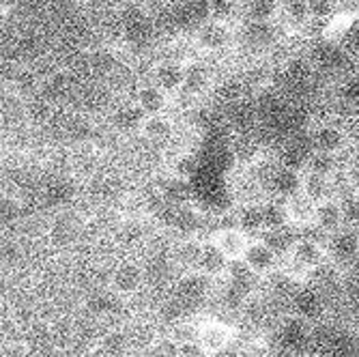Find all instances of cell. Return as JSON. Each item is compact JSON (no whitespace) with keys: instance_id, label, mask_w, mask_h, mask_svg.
Segmentation results:
<instances>
[{"instance_id":"obj_1","label":"cell","mask_w":359,"mask_h":357,"mask_svg":"<svg viewBox=\"0 0 359 357\" xmlns=\"http://www.w3.org/2000/svg\"><path fill=\"white\" fill-rule=\"evenodd\" d=\"M276 346L290 355H304L314 349L316 342V323L286 310L276 323Z\"/></svg>"},{"instance_id":"obj_2","label":"cell","mask_w":359,"mask_h":357,"mask_svg":"<svg viewBox=\"0 0 359 357\" xmlns=\"http://www.w3.org/2000/svg\"><path fill=\"white\" fill-rule=\"evenodd\" d=\"M304 132L312 151H323L340 157L353 151V134L334 119H314L306 125Z\"/></svg>"},{"instance_id":"obj_3","label":"cell","mask_w":359,"mask_h":357,"mask_svg":"<svg viewBox=\"0 0 359 357\" xmlns=\"http://www.w3.org/2000/svg\"><path fill=\"white\" fill-rule=\"evenodd\" d=\"M239 328L219 316H203L196 321V340L203 346L205 357H215L237 344Z\"/></svg>"},{"instance_id":"obj_4","label":"cell","mask_w":359,"mask_h":357,"mask_svg":"<svg viewBox=\"0 0 359 357\" xmlns=\"http://www.w3.org/2000/svg\"><path fill=\"white\" fill-rule=\"evenodd\" d=\"M237 37V30H235V22H224V20H215L209 18L203 24L196 26L189 32V39H191V48L198 50L201 54H222L226 50H231Z\"/></svg>"},{"instance_id":"obj_5","label":"cell","mask_w":359,"mask_h":357,"mask_svg":"<svg viewBox=\"0 0 359 357\" xmlns=\"http://www.w3.org/2000/svg\"><path fill=\"white\" fill-rule=\"evenodd\" d=\"M147 284V269L142 263L125 258V261L116 263L108 276V288L118 299H134L142 293Z\"/></svg>"},{"instance_id":"obj_6","label":"cell","mask_w":359,"mask_h":357,"mask_svg":"<svg viewBox=\"0 0 359 357\" xmlns=\"http://www.w3.org/2000/svg\"><path fill=\"white\" fill-rule=\"evenodd\" d=\"M327 308L330 306H327L325 290L310 280L292 290V295L288 299V310L316 323V325L318 323H325V318H327Z\"/></svg>"},{"instance_id":"obj_7","label":"cell","mask_w":359,"mask_h":357,"mask_svg":"<svg viewBox=\"0 0 359 357\" xmlns=\"http://www.w3.org/2000/svg\"><path fill=\"white\" fill-rule=\"evenodd\" d=\"M187 62H189V58H172V56L159 58L151 65L149 80L155 82L157 86H161L168 95H172L175 100H179L185 88Z\"/></svg>"},{"instance_id":"obj_8","label":"cell","mask_w":359,"mask_h":357,"mask_svg":"<svg viewBox=\"0 0 359 357\" xmlns=\"http://www.w3.org/2000/svg\"><path fill=\"white\" fill-rule=\"evenodd\" d=\"M241 261L260 280L273 278L280 271V267H282V256L267 241L260 239V237H254L250 241V245H248V250H245Z\"/></svg>"},{"instance_id":"obj_9","label":"cell","mask_w":359,"mask_h":357,"mask_svg":"<svg viewBox=\"0 0 359 357\" xmlns=\"http://www.w3.org/2000/svg\"><path fill=\"white\" fill-rule=\"evenodd\" d=\"M325 243H327L330 250V258H332V265H336L340 271L353 269L359 265V258H357V229H340L338 233L325 237Z\"/></svg>"},{"instance_id":"obj_10","label":"cell","mask_w":359,"mask_h":357,"mask_svg":"<svg viewBox=\"0 0 359 357\" xmlns=\"http://www.w3.org/2000/svg\"><path fill=\"white\" fill-rule=\"evenodd\" d=\"M207 239L228 258V261L237 263L243 258V254H245V250L254 237L243 233L239 226L231 224V226H219V229L211 231V235Z\"/></svg>"},{"instance_id":"obj_11","label":"cell","mask_w":359,"mask_h":357,"mask_svg":"<svg viewBox=\"0 0 359 357\" xmlns=\"http://www.w3.org/2000/svg\"><path fill=\"white\" fill-rule=\"evenodd\" d=\"M344 209H342V198L340 194L325 198L316 203L314 207V220H312V231L320 233L323 237H330L344 229Z\"/></svg>"},{"instance_id":"obj_12","label":"cell","mask_w":359,"mask_h":357,"mask_svg":"<svg viewBox=\"0 0 359 357\" xmlns=\"http://www.w3.org/2000/svg\"><path fill=\"white\" fill-rule=\"evenodd\" d=\"M213 278H209L205 271L194 269V271H183L177 278L175 290L177 297L183 304H201L203 299H207V295L211 293L213 288Z\"/></svg>"},{"instance_id":"obj_13","label":"cell","mask_w":359,"mask_h":357,"mask_svg":"<svg viewBox=\"0 0 359 357\" xmlns=\"http://www.w3.org/2000/svg\"><path fill=\"white\" fill-rule=\"evenodd\" d=\"M175 136H177V121L172 119L170 112L147 114L140 127V134H138V138L155 147H164L172 142Z\"/></svg>"},{"instance_id":"obj_14","label":"cell","mask_w":359,"mask_h":357,"mask_svg":"<svg viewBox=\"0 0 359 357\" xmlns=\"http://www.w3.org/2000/svg\"><path fill=\"white\" fill-rule=\"evenodd\" d=\"M132 102L144 112V114H159V112H170L175 97L168 95L161 86H157L155 82L147 80L140 82L132 95Z\"/></svg>"},{"instance_id":"obj_15","label":"cell","mask_w":359,"mask_h":357,"mask_svg":"<svg viewBox=\"0 0 359 357\" xmlns=\"http://www.w3.org/2000/svg\"><path fill=\"white\" fill-rule=\"evenodd\" d=\"M267 189L269 196L276 198H288L292 194H297L302 189V170L280 166L278 161L267 173Z\"/></svg>"},{"instance_id":"obj_16","label":"cell","mask_w":359,"mask_h":357,"mask_svg":"<svg viewBox=\"0 0 359 357\" xmlns=\"http://www.w3.org/2000/svg\"><path fill=\"white\" fill-rule=\"evenodd\" d=\"M205 241L198 235H187L181 237L172 250V263L183 271H194L201 269V258H203V250H205Z\"/></svg>"},{"instance_id":"obj_17","label":"cell","mask_w":359,"mask_h":357,"mask_svg":"<svg viewBox=\"0 0 359 357\" xmlns=\"http://www.w3.org/2000/svg\"><path fill=\"white\" fill-rule=\"evenodd\" d=\"M233 224L239 226L250 237H260L265 233V215H263V201H243L237 205L233 213Z\"/></svg>"},{"instance_id":"obj_18","label":"cell","mask_w":359,"mask_h":357,"mask_svg":"<svg viewBox=\"0 0 359 357\" xmlns=\"http://www.w3.org/2000/svg\"><path fill=\"white\" fill-rule=\"evenodd\" d=\"M203 211L198 205H194V201H187L183 205H177L172 207L170 211V226L181 235V237H187V235H198V231L203 229Z\"/></svg>"},{"instance_id":"obj_19","label":"cell","mask_w":359,"mask_h":357,"mask_svg":"<svg viewBox=\"0 0 359 357\" xmlns=\"http://www.w3.org/2000/svg\"><path fill=\"white\" fill-rule=\"evenodd\" d=\"M284 0H245L243 20L254 24H282Z\"/></svg>"},{"instance_id":"obj_20","label":"cell","mask_w":359,"mask_h":357,"mask_svg":"<svg viewBox=\"0 0 359 357\" xmlns=\"http://www.w3.org/2000/svg\"><path fill=\"white\" fill-rule=\"evenodd\" d=\"M286 205V215H288V224L295 231H306L312 229V220H314V207L316 203L312 198H308L304 191L292 194V196L284 198Z\"/></svg>"},{"instance_id":"obj_21","label":"cell","mask_w":359,"mask_h":357,"mask_svg":"<svg viewBox=\"0 0 359 357\" xmlns=\"http://www.w3.org/2000/svg\"><path fill=\"white\" fill-rule=\"evenodd\" d=\"M312 153V147L306 138V132H304V138H286L282 142V147L278 149V155H276V161L280 166H286V168H295V170H304L306 161Z\"/></svg>"},{"instance_id":"obj_22","label":"cell","mask_w":359,"mask_h":357,"mask_svg":"<svg viewBox=\"0 0 359 357\" xmlns=\"http://www.w3.org/2000/svg\"><path fill=\"white\" fill-rule=\"evenodd\" d=\"M299 191H304L314 203H320L325 198L334 196V194H338V179H330V177H323L316 173L302 170V189Z\"/></svg>"},{"instance_id":"obj_23","label":"cell","mask_w":359,"mask_h":357,"mask_svg":"<svg viewBox=\"0 0 359 357\" xmlns=\"http://www.w3.org/2000/svg\"><path fill=\"white\" fill-rule=\"evenodd\" d=\"M144 116H147V114H144L134 102H129V104L118 106V108L112 112L110 123H112V127L116 129L118 134H134V136H138Z\"/></svg>"},{"instance_id":"obj_24","label":"cell","mask_w":359,"mask_h":357,"mask_svg":"<svg viewBox=\"0 0 359 357\" xmlns=\"http://www.w3.org/2000/svg\"><path fill=\"white\" fill-rule=\"evenodd\" d=\"M213 84V78H211V72L207 69V65L198 62L189 58L187 62V78H185V88H183V95H189V97H201L205 93L211 90Z\"/></svg>"},{"instance_id":"obj_25","label":"cell","mask_w":359,"mask_h":357,"mask_svg":"<svg viewBox=\"0 0 359 357\" xmlns=\"http://www.w3.org/2000/svg\"><path fill=\"white\" fill-rule=\"evenodd\" d=\"M344 164H342V157L340 155H332V153H323V151H312L304 170L308 173H316L323 177H330V179H338L342 173Z\"/></svg>"},{"instance_id":"obj_26","label":"cell","mask_w":359,"mask_h":357,"mask_svg":"<svg viewBox=\"0 0 359 357\" xmlns=\"http://www.w3.org/2000/svg\"><path fill=\"white\" fill-rule=\"evenodd\" d=\"M228 269H231V261L207 239L201 258V271H205L213 280H224L228 276Z\"/></svg>"},{"instance_id":"obj_27","label":"cell","mask_w":359,"mask_h":357,"mask_svg":"<svg viewBox=\"0 0 359 357\" xmlns=\"http://www.w3.org/2000/svg\"><path fill=\"white\" fill-rule=\"evenodd\" d=\"M134 346V338L125 330H110L95 344V353L100 355H127Z\"/></svg>"},{"instance_id":"obj_28","label":"cell","mask_w":359,"mask_h":357,"mask_svg":"<svg viewBox=\"0 0 359 357\" xmlns=\"http://www.w3.org/2000/svg\"><path fill=\"white\" fill-rule=\"evenodd\" d=\"M306 11H308V26L323 28L342 11V7L340 0H306Z\"/></svg>"},{"instance_id":"obj_29","label":"cell","mask_w":359,"mask_h":357,"mask_svg":"<svg viewBox=\"0 0 359 357\" xmlns=\"http://www.w3.org/2000/svg\"><path fill=\"white\" fill-rule=\"evenodd\" d=\"M69 90V76L65 72H56L48 78H41V84H39V97L48 100L50 104H58L65 95Z\"/></svg>"},{"instance_id":"obj_30","label":"cell","mask_w":359,"mask_h":357,"mask_svg":"<svg viewBox=\"0 0 359 357\" xmlns=\"http://www.w3.org/2000/svg\"><path fill=\"white\" fill-rule=\"evenodd\" d=\"M263 215H265V231H276V229H286V226H290L284 198H276V196L263 198Z\"/></svg>"},{"instance_id":"obj_31","label":"cell","mask_w":359,"mask_h":357,"mask_svg":"<svg viewBox=\"0 0 359 357\" xmlns=\"http://www.w3.org/2000/svg\"><path fill=\"white\" fill-rule=\"evenodd\" d=\"M213 95L219 104H224L226 108L233 106L241 100H245V80L239 78H226L224 82L215 84Z\"/></svg>"},{"instance_id":"obj_32","label":"cell","mask_w":359,"mask_h":357,"mask_svg":"<svg viewBox=\"0 0 359 357\" xmlns=\"http://www.w3.org/2000/svg\"><path fill=\"white\" fill-rule=\"evenodd\" d=\"M198 170V159L191 151H185V153H179L172 161V168H170V177H177V179H183V181H189L194 177V173Z\"/></svg>"},{"instance_id":"obj_33","label":"cell","mask_w":359,"mask_h":357,"mask_svg":"<svg viewBox=\"0 0 359 357\" xmlns=\"http://www.w3.org/2000/svg\"><path fill=\"white\" fill-rule=\"evenodd\" d=\"M351 336H353V342H355V346L359 351V316H357V321L351 325Z\"/></svg>"},{"instance_id":"obj_34","label":"cell","mask_w":359,"mask_h":357,"mask_svg":"<svg viewBox=\"0 0 359 357\" xmlns=\"http://www.w3.org/2000/svg\"><path fill=\"white\" fill-rule=\"evenodd\" d=\"M355 134H357V138H359V110L355 112Z\"/></svg>"},{"instance_id":"obj_35","label":"cell","mask_w":359,"mask_h":357,"mask_svg":"<svg viewBox=\"0 0 359 357\" xmlns=\"http://www.w3.org/2000/svg\"><path fill=\"white\" fill-rule=\"evenodd\" d=\"M72 3H74V5H90L93 0H72Z\"/></svg>"},{"instance_id":"obj_36","label":"cell","mask_w":359,"mask_h":357,"mask_svg":"<svg viewBox=\"0 0 359 357\" xmlns=\"http://www.w3.org/2000/svg\"><path fill=\"white\" fill-rule=\"evenodd\" d=\"M357 258H359V229H357Z\"/></svg>"},{"instance_id":"obj_37","label":"cell","mask_w":359,"mask_h":357,"mask_svg":"<svg viewBox=\"0 0 359 357\" xmlns=\"http://www.w3.org/2000/svg\"><path fill=\"white\" fill-rule=\"evenodd\" d=\"M243 3H245V0H243Z\"/></svg>"}]
</instances>
